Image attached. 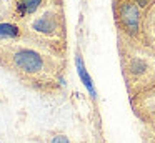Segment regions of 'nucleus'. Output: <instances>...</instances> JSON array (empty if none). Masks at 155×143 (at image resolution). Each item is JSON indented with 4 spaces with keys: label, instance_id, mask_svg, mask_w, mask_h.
Listing matches in <instances>:
<instances>
[{
    "label": "nucleus",
    "instance_id": "423d86ee",
    "mask_svg": "<svg viewBox=\"0 0 155 143\" xmlns=\"http://www.w3.org/2000/svg\"><path fill=\"white\" fill-rule=\"evenodd\" d=\"M142 42L155 48V3L147 10L142 23Z\"/></svg>",
    "mask_w": 155,
    "mask_h": 143
},
{
    "label": "nucleus",
    "instance_id": "f257e3e1",
    "mask_svg": "<svg viewBox=\"0 0 155 143\" xmlns=\"http://www.w3.org/2000/svg\"><path fill=\"white\" fill-rule=\"evenodd\" d=\"M0 65L25 86L52 95L65 85L67 58L57 57L27 40L0 42Z\"/></svg>",
    "mask_w": 155,
    "mask_h": 143
},
{
    "label": "nucleus",
    "instance_id": "9d476101",
    "mask_svg": "<svg viewBox=\"0 0 155 143\" xmlns=\"http://www.w3.org/2000/svg\"><path fill=\"white\" fill-rule=\"evenodd\" d=\"M52 143H72V141H70V140H68L65 135H57V136H54Z\"/></svg>",
    "mask_w": 155,
    "mask_h": 143
},
{
    "label": "nucleus",
    "instance_id": "6e6552de",
    "mask_svg": "<svg viewBox=\"0 0 155 143\" xmlns=\"http://www.w3.org/2000/svg\"><path fill=\"white\" fill-rule=\"evenodd\" d=\"M75 65H77V72H78V76H80L82 83L87 86V90L90 92L92 98H97V92H95V88H94V82H92L90 75H88L87 68H85V63H84V58H82L80 52H77V55H75Z\"/></svg>",
    "mask_w": 155,
    "mask_h": 143
},
{
    "label": "nucleus",
    "instance_id": "20e7f679",
    "mask_svg": "<svg viewBox=\"0 0 155 143\" xmlns=\"http://www.w3.org/2000/svg\"><path fill=\"white\" fill-rule=\"evenodd\" d=\"M155 0H112V13L117 32L142 40V23Z\"/></svg>",
    "mask_w": 155,
    "mask_h": 143
},
{
    "label": "nucleus",
    "instance_id": "7ed1b4c3",
    "mask_svg": "<svg viewBox=\"0 0 155 143\" xmlns=\"http://www.w3.org/2000/svg\"><path fill=\"white\" fill-rule=\"evenodd\" d=\"M120 70L128 98L155 86V48L145 42L117 32Z\"/></svg>",
    "mask_w": 155,
    "mask_h": 143
},
{
    "label": "nucleus",
    "instance_id": "1a4fd4ad",
    "mask_svg": "<svg viewBox=\"0 0 155 143\" xmlns=\"http://www.w3.org/2000/svg\"><path fill=\"white\" fill-rule=\"evenodd\" d=\"M17 0L8 2V0H0V22H8L12 20V10Z\"/></svg>",
    "mask_w": 155,
    "mask_h": 143
},
{
    "label": "nucleus",
    "instance_id": "f03ea898",
    "mask_svg": "<svg viewBox=\"0 0 155 143\" xmlns=\"http://www.w3.org/2000/svg\"><path fill=\"white\" fill-rule=\"evenodd\" d=\"M18 25L24 40L57 57L67 58L68 35L64 0H42L40 5L20 20Z\"/></svg>",
    "mask_w": 155,
    "mask_h": 143
},
{
    "label": "nucleus",
    "instance_id": "39448f33",
    "mask_svg": "<svg viewBox=\"0 0 155 143\" xmlns=\"http://www.w3.org/2000/svg\"><path fill=\"white\" fill-rule=\"evenodd\" d=\"M130 106L145 128V143H155V86L130 98Z\"/></svg>",
    "mask_w": 155,
    "mask_h": 143
},
{
    "label": "nucleus",
    "instance_id": "0eeeda50",
    "mask_svg": "<svg viewBox=\"0 0 155 143\" xmlns=\"http://www.w3.org/2000/svg\"><path fill=\"white\" fill-rule=\"evenodd\" d=\"M24 37L22 28L17 22H0V42H12V40H20Z\"/></svg>",
    "mask_w": 155,
    "mask_h": 143
}]
</instances>
